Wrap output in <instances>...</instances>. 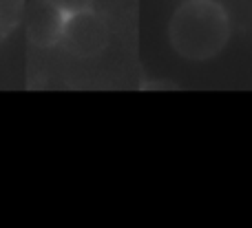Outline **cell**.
Masks as SVG:
<instances>
[{
  "instance_id": "obj_1",
  "label": "cell",
  "mask_w": 252,
  "mask_h": 228,
  "mask_svg": "<svg viewBox=\"0 0 252 228\" xmlns=\"http://www.w3.org/2000/svg\"><path fill=\"white\" fill-rule=\"evenodd\" d=\"M170 44L188 60L215 58L230 38V18L217 0H184L168 25Z\"/></svg>"
},
{
  "instance_id": "obj_5",
  "label": "cell",
  "mask_w": 252,
  "mask_h": 228,
  "mask_svg": "<svg viewBox=\"0 0 252 228\" xmlns=\"http://www.w3.org/2000/svg\"><path fill=\"white\" fill-rule=\"evenodd\" d=\"M56 2L60 9H64L66 13H75V11H84V9H91L93 0H51Z\"/></svg>"
},
{
  "instance_id": "obj_4",
  "label": "cell",
  "mask_w": 252,
  "mask_h": 228,
  "mask_svg": "<svg viewBox=\"0 0 252 228\" xmlns=\"http://www.w3.org/2000/svg\"><path fill=\"white\" fill-rule=\"evenodd\" d=\"M22 18V0H0V38L13 29Z\"/></svg>"
},
{
  "instance_id": "obj_2",
  "label": "cell",
  "mask_w": 252,
  "mask_h": 228,
  "mask_svg": "<svg viewBox=\"0 0 252 228\" xmlns=\"http://www.w3.org/2000/svg\"><path fill=\"white\" fill-rule=\"evenodd\" d=\"M58 44L78 58H93L109 44V27L93 9L66 13Z\"/></svg>"
},
{
  "instance_id": "obj_3",
  "label": "cell",
  "mask_w": 252,
  "mask_h": 228,
  "mask_svg": "<svg viewBox=\"0 0 252 228\" xmlns=\"http://www.w3.org/2000/svg\"><path fill=\"white\" fill-rule=\"evenodd\" d=\"M22 27L25 33L35 47H56L60 42L62 27L66 20V11L51 0H33L22 9Z\"/></svg>"
}]
</instances>
